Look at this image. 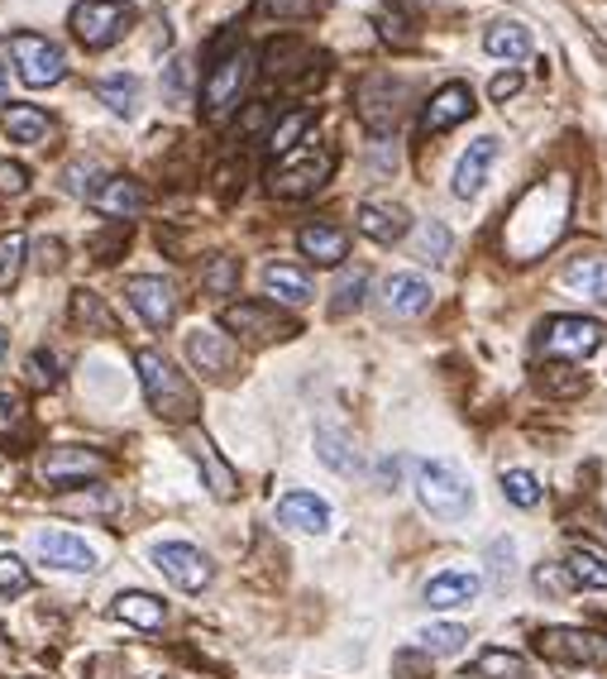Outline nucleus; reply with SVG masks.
Returning a JSON list of instances; mask_svg holds the SVG:
<instances>
[{"label":"nucleus","mask_w":607,"mask_h":679,"mask_svg":"<svg viewBox=\"0 0 607 679\" xmlns=\"http://www.w3.org/2000/svg\"><path fill=\"white\" fill-rule=\"evenodd\" d=\"M297 250L307 254L311 264L335 268V264H345V254H350V234L340 226H301L297 230Z\"/></svg>","instance_id":"393cba45"},{"label":"nucleus","mask_w":607,"mask_h":679,"mask_svg":"<svg viewBox=\"0 0 607 679\" xmlns=\"http://www.w3.org/2000/svg\"><path fill=\"white\" fill-rule=\"evenodd\" d=\"M0 129L15 143H44L53 135V120L30 101H15V106H0Z\"/></svg>","instance_id":"bb28decb"},{"label":"nucleus","mask_w":607,"mask_h":679,"mask_svg":"<svg viewBox=\"0 0 607 679\" xmlns=\"http://www.w3.org/2000/svg\"><path fill=\"white\" fill-rule=\"evenodd\" d=\"M378 479H382V488H398V460H382Z\"/></svg>","instance_id":"6e6d98bb"},{"label":"nucleus","mask_w":607,"mask_h":679,"mask_svg":"<svg viewBox=\"0 0 607 679\" xmlns=\"http://www.w3.org/2000/svg\"><path fill=\"white\" fill-rule=\"evenodd\" d=\"M316 460L330 464L335 474H345V479L364 474V454L350 446V436H340V430H330V426L316 430Z\"/></svg>","instance_id":"c756f323"},{"label":"nucleus","mask_w":607,"mask_h":679,"mask_svg":"<svg viewBox=\"0 0 607 679\" xmlns=\"http://www.w3.org/2000/svg\"><path fill=\"white\" fill-rule=\"evenodd\" d=\"M129 20H135V10H129L125 0H77L72 15H68L77 44L91 48V54H96V48H111L115 38L129 30Z\"/></svg>","instance_id":"0eeeda50"},{"label":"nucleus","mask_w":607,"mask_h":679,"mask_svg":"<svg viewBox=\"0 0 607 679\" xmlns=\"http://www.w3.org/2000/svg\"><path fill=\"white\" fill-rule=\"evenodd\" d=\"M0 192H5V197H24V192H30V173H24V163L0 159Z\"/></svg>","instance_id":"603ef678"},{"label":"nucleus","mask_w":607,"mask_h":679,"mask_svg":"<svg viewBox=\"0 0 607 679\" xmlns=\"http://www.w3.org/2000/svg\"><path fill=\"white\" fill-rule=\"evenodd\" d=\"M111 612L121 622H129V626H139V632H158L163 626V618H168V608H163V598H153V594H144V589H129V594H115V603H111Z\"/></svg>","instance_id":"cd10ccee"},{"label":"nucleus","mask_w":607,"mask_h":679,"mask_svg":"<svg viewBox=\"0 0 607 679\" xmlns=\"http://www.w3.org/2000/svg\"><path fill=\"white\" fill-rule=\"evenodd\" d=\"M469 679H531L526 660L517 651H503V646H488L479 660L469 665Z\"/></svg>","instance_id":"2f4dec72"},{"label":"nucleus","mask_w":607,"mask_h":679,"mask_svg":"<svg viewBox=\"0 0 607 679\" xmlns=\"http://www.w3.org/2000/svg\"><path fill=\"white\" fill-rule=\"evenodd\" d=\"M503 498L512 507H536L540 503V479L531 474V469H507L503 474Z\"/></svg>","instance_id":"79ce46f5"},{"label":"nucleus","mask_w":607,"mask_h":679,"mask_svg":"<svg viewBox=\"0 0 607 679\" xmlns=\"http://www.w3.org/2000/svg\"><path fill=\"white\" fill-rule=\"evenodd\" d=\"M254 54H249L244 44H230V48H216V58H210V68L202 77V111L210 120H220L230 106H240V96L254 82Z\"/></svg>","instance_id":"7ed1b4c3"},{"label":"nucleus","mask_w":607,"mask_h":679,"mask_svg":"<svg viewBox=\"0 0 607 679\" xmlns=\"http://www.w3.org/2000/svg\"><path fill=\"white\" fill-rule=\"evenodd\" d=\"M382 307H388L392 317L412 321L431 307V283L421 278V273H392V278L382 283Z\"/></svg>","instance_id":"5701e85b"},{"label":"nucleus","mask_w":607,"mask_h":679,"mask_svg":"<svg viewBox=\"0 0 607 679\" xmlns=\"http://www.w3.org/2000/svg\"><path fill=\"white\" fill-rule=\"evenodd\" d=\"M187 359L210 378H226L234 369V340L230 331H192L187 335Z\"/></svg>","instance_id":"412c9836"},{"label":"nucleus","mask_w":607,"mask_h":679,"mask_svg":"<svg viewBox=\"0 0 607 679\" xmlns=\"http://www.w3.org/2000/svg\"><path fill=\"white\" fill-rule=\"evenodd\" d=\"M564 574L574 579V589H607V560L593 551H570L560 560Z\"/></svg>","instance_id":"c9c22d12"},{"label":"nucleus","mask_w":607,"mask_h":679,"mask_svg":"<svg viewBox=\"0 0 607 679\" xmlns=\"http://www.w3.org/2000/svg\"><path fill=\"white\" fill-rule=\"evenodd\" d=\"M34 551L48 560L53 569H72V574H91V569H101V560L96 551L82 541V537H72V531H38L34 537Z\"/></svg>","instance_id":"dca6fc26"},{"label":"nucleus","mask_w":607,"mask_h":679,"mask_svg":"<svg viewBox=\"0 0 607 679\" xmlns=\"http://www.w3.org/2000/svg\"><path fill=\"white\" fill-rule=\"evenodd\" d=\"M135 369H139L144 398H149V407L163 416V422H192L196 416V388L182 378V369H173V359H168L163 349H139Z\"/></svg>","instance_id":"f03ea898"},{"label":"nucleus","mask_w":607,"mask_h":679,"mask_svg":"<svg viewBox=\"0 0 607 679\" xmlns=\"http://www.w3.org/2000/svg\"><path fill=\"white\" fill-rule=\"evenodd\" d=\"M517 87H522V77L517 72H503V77H493V87H488V91H493V101H507Z\"/></svg>","instance_id":"5fc2aeb1"},{"label":"nucleus","mask_w":607,"mask_h":679,"mask_svg":"<svg viewBox=\"0 0 607 679\" xmlns=\"http://www.w3.org/2000/svg\"><path fill=\"white\" fill-rule=\"evenodd\" d=\"M402 96H406L402 82H392L388 72H374L359 82L354 106H359V120L374 129V135H388V129H398V120H402Z\"/></svg>","instance_id":"f8f14e48"},{"label":"nucleus","mask_w":607,"mask_h":679,"mask_svg":"<svg viewBox=\"0 0 607 679\" xmlns=\"http://www.w3.org/2000/svg\"><path fill=\"white\" fill-rule=\"evenodd\" d=\"M111 469V454L91 450V446H53L38 454V483L48 488H77V483H91Z\"/></svg>","instance_id":"1a4fd4ad"},{"label":"nucleus","mask_w":607,"mask_h":679,"mask_svg":"<svg viewBox=\"0 0 607 679\" xmlns=\"http://www.w3.org/2000/svg\"><path fill=\"white\" fill-rule=\"evenodd\" d=\"M512 574H517V541L512 537H497L488 545V584H493L497 594L512 584Z\"/></svg>","instance_id":"ea45409f"},{"label":"nucleus","mask_w":607,"mask_h":679,"mask_svg":"<svg viewBox=\"0 0 607 679\" xmlns=\"http://www.w3.org/2000/svg\"><path fill=\"white\" fill-rule=\"evenodd\" d=\"M101 168L96 163H72L68 168V192H77V197H96L101 192Z\"/></svg>","instance_id":"8fccbe9b"},{"label":"nucleus","mask_w":607,"mask_h":679,"mask_svg":"<svg viewBox=\"0 0 607 679\" xmlns=\"http://www.w3.org/2000/svg\"><path fill=\"white\" fill-rule=\"evenodd\" d=\"M479 574H465V569H450V574H435V579L426 584V598L421 603L426 608H440V612H450V608H469L473 598H479Z\"/></svg>","instance_id":"a878e982"},{"label":"nucleus","mask_w":607,"mask_h":679,"mask_svg":"<svg viewBox=\"0 0 607 679\" xmlns=\"http://www.w3.org/2000/svg\"><path fill=\"white\" fill-rule=\"evenodd\" d=\"M187 450H192V460L202 464V483L210 488V498H216V503H234V498H240V474L220 460V450L210 446L206 436H192Z\"/></svg>","instance_id":"6ab92c4d"},{"label":"nucleus","mask_w":607,"mask_h":679,"mask_svg":"<svg viewBox=\"0 0 607 679\" xmlns=\"http://www.w3.org/2000/svg\"><path fill=\"white\" fill-rule=\"evenodd\" d=\"M536 589H546V594H570L574 579L564 574V565H540V569H536Z\"/></svg>","instance_id":"864d4df0"},{"label":"nucleus","mask_w":607,"mask_h":679,"mask_svg":"<svg viewBox=\"0 0 607 679\" xmlns=\"http://www.w3.org/2000/svg\"><path fill=\"white\" fill-rule=\"evenodd\" d=\"M24 250H30V240H24L20 230L0 234V287H10V283L20 278V268H24Z\"/></svg>","instance_id":"37998d69"},{"label":"nucleus","mask_w":607,"mask_h":679,"mask_svg":"<svg viewBox=\"0 0 607 679\" xmlns=\"http://www.w3.org/2000/svg\"><path fill=\"white\" fill-rule=\"evenodd\" d=\"M483 48H488L493 58L522 62L526 54H531V34H526V24H517V20H497V24H488Z\"/></svg>","instance_id":"7c9ffc66"},{"label":"nucleus","mask_w":607,"mask_h":679,"mask_svg":"<svg viewBox=\"0 0 607 679\" xmlns=\"http://www.w3.org/2000/svg\"><path fill=\"white\" fill-rule=\"evenodd\" d=\"M421 651L426 656H459V651L469 646V626H459V622H431V626H421Z\"/></svg>","instance_id":"72a5a7b5"},{"label":"nucleus","mask_w":607,"mask_h":679,"mask_svg":"<svg viewBox=\"0 0 607 679\" xmlns=\"http://www.w3.org/2000/svg\"><path fill=\"white\" fill-rule=\"evenodd\" d=\"M10 62H0V101H5V91H10V77H5Z\"/></svg>","instance_id":"4d7b16f0"},{"label":"nucleus","mask_w":607,"mask_h":679,"mask_svg":"<svg viewBox=\"0 0 607 679\" xmlns=\"http://www.w3.org/2000/svg\"><path fill=\"white\" fill-rule=\"evenodd\" d=\"M392 670H398V679H431V660H426V651H398Z\"/></svg>","instance_id":"3c124183"},{"label":"nucleus","mask_w":607,"mask_h":679,"mask_svg":"<svg viewBox=\"0 0 607 679\" xmlns=\"http://www.w3.org/2000/svg\"><path fill=\"white\" fill-rule=\"evenodd\" d=\"M96 101H105V111L111 115H135L139 111V77H129V72H121V77H101L96 82Z\"/></svg>","instance_id":"473e14b6"},{"label":"nucleus","mask_w":607,"mask_h":679,"mask_svg":"<svg viewBox=\"0 0 607 679\" xmlns=\"http://www.w3.org/2000/svg\"><path fill=\"white\" fill-rule=\"evenodd\" d=\"M531 646L556 665H607V636L584 626H540Z\"/></svg>","instance_id":"9b49d317"},{"label":"nucleus","mask_w":607,"mask_h":679,"mask_svg":"<svg viewBox=\"0 0 607 679\" xmlns=\"http://www.w3.org/2000/svg\"><path fill=\"white\" fill-rule=\"evenodd\" d=\"M263 287H268V297L283 307H307L311 302V278L293 264H268L263 268Z\"/></svg>","instance_id":"c85d7f7f"},{"label":"nucleus","mask_w":607,"mask_h":679,"mask_svg":"<svg viewBox=\"0 0 607 679\" xmlns=\"http://www.w3.org/2000/svg\"><path fill=\"white\" fill-rule=\"evenodd\" d=\"M378 34H382V44H392V48H412L416 44V15L406 5H388L378 15Z\"/></svg>","instance_id":"58836bf2"},{"label":"nucleus","mask_w":607,"mask_h":679,"mask_svg":"<svg viewBox=\"0 0 607 679\" xmlns=\"http://www.w3.org/2000/svg\"><path fill=\"white\" fill-rule=\"evenodd\" d=\"M91 206H96L101 216H111V220H129V216H139L144 206H149V192H144L135 177H105L101 192L91 197Z\"/></svg>","instance_id":"b1692460"},{"label":"nucleus","mask_w":607,"mask_h":679,"mask_svg":"<svg viewBox=\"0 0 607 679\" xmlns=\"http://www.w3.org/2000/svg\"><path fill=\"white\" fill-rule=\"evenodd\" d=\"M354 226H359V234H368L374 244H398L406 234V226H412V216H406L398 202H364L359 216H354Z\"/></svg>","instance_id":"4be33fe9"},{"label":"nucleus","mask_w":607,"mask_h":679,"mask_svg":"<svg viewBox=\"0 0 607 679\" xmlns=\"http://www.w3.org/2000/svg\"><path fill=\"white\" fill-rule=\"evenodd\" d=\"M30 565H24L20 555H0V594L5 598H15V594H24L30 589Z\"/></svg>","instance_id":"de8ad7c7"},{"label":"nucleus","mask_w":607,"mask_h":679,"mask_svg":"<svg viewBox=\"0 0 607 679\" xmlns=\"http://www.w3.org/2000/svg\"><path fill=\"white\" fill-rule=\"evenodd\" d=\"M202 283H206V292H216V297L240 292V258L234 254H210L202 264Z\"/></svg>","instance_id":"e433bc0d"},{"label":"nucleus","mask_w":607,"mask_h":679,"mask_svg":"<svg viewBox=\"0 0 607 679\" xmlns=\"http://www.w3.org/2000/svg\"><path fill=\"white\" fill-rule=\"evenodd\" d=\"M24 378H30L34 388H58V383H62L58 355H53V349H34V355L24 359Z\"/></svg>","instance_id":"49530a36"},{"label":"nucleus","mask_w":607,"mask_h":679,"mask_svg":"<svg viewBox=\"0 0 607 679\" xmlns=\"http://www.w3.org/2000/svg\"><path fill=\"white\" fill-rule=\"evenodd\" d=\"M330 173H335V153L330 149H316V143L311 149H293L278 168H273L268 192L283 202H301V197H311L316 187H325Z\"/></svg>","instance_id":"423d86ee"},{"label":"nucleus","mask_w":607,"mask_h":679,"mask_svg":"<svg viewBox=\"0 0 607 679\" xmlns=\"http://www.w3.org/2000/svg\"><path fill=\"white\" fill-rule=\"evenodd\" d=\"M473 106H479V101H473L469 82H445L426 101V111H421V135H445V129H455L459 120H469Z\"/></svg>","instance_id":"2eb2a0df"},{"label":"nucleus","mask_w":607,"mask_h":679,"mask_svg":"<svg viewBox=\"0 0 607 679\" xmlns=\"http://www.w3.org/2000/svg\"><path fill=\"white\" fill-rule=\"evenodd\" d=\"M416 258L421 264H445L450 258V250H455V234H450V226H440V220H426V226L416 230Z\"/></svg>","instance_id":"4c0bfd02"},{"label":"nucleus","mask_w":607,"mask_h":679,"mask_svg":"<svg viewBox=\"0 0 607 679\" xmlns=\"http://www.w3.org/2000/svg\"><path fill=\"white\" fill-rule=\"evenodd\" d=\"M220 331H230V340H249V345H268V340H293L297 321L283 317L268 302H234L220 311Z\"/></svg>","instance_id":"9d476101"},{"label":"nucleus","mask_w":607,"mask_h":679,"mask_svg":"<svg viewBox=\"0 0 607 679\" xmlns=\"http://www.w3.org/2000/svg\"><path fill=\"white\" fill-rule=\"evenodd\" d=\"M603 321L593 317H550L536 335V355L546 359H588L603 345Z\"/></svg>","instance_id":"6e6552de"},{"label":"nucleus","mask_w":607,"mask_h":679,"mask_svg":"<svg viewBox=\"0 0 607 679\" xmlns=\"http://www.w3.org/2000/svg\"><path fill=\"white\" fill-rule=\"evenodd\" d=\"M10 62H15L20 82L44 91V87H58L68 77V54H62L53 38L34 34V30H15L10 34Z\"/></svg>","instance_id":"39448f33"},{"label":"nucleus","mask_w":607,"mask_h":679,"mask_svg":"<svg viewBox=\"0 0 607 679\" xmlns=\"http://www.w3.org/2000/svg\"><path fill=\"white\" fill-rule=\"evenodd\" d=\"M125 297L129 307L144 317V325H153V331H163V325L177 321V292L168 278H153V273H135V278L125 283Z\"/></svg>","instance_id":"4468645a"},{"label":"nucleus","mask_w":607,"mask_h":679,"mask_svg":"<svg viewBox=\"0 0 607 679\" xmlns=\"http://www.w3.org/2000/svg\"><path fill=\"white\" fill-rule=\"evenodd\" d=\"M72 317H77V321H91L96 331H111V317H105V307H101L96 292H77V297H72Z\"/></svg>","instance_id":"09e8293b"},{"label":"nucleus","mask_w":607,"mask_h":679,"mask_svg":"<svg viewBox=\"0 0 607 679\" xmlns=\"http://www.w3.org/2000/svg\"><path fill=\"white\" fill-rule=\"evenodd\" d=\"M497 163V139L493 135H483V139H473L465 153H459V163H455V197L459 202H473L483 192V182H488V168Z\"/></svg>","instance_id":"a211bd4d"},{"label":"nucleus","mask_w":607,"mask_h":679,"mask_svg":"<svg viewBox=\"0 0 607 679\" xmlns=\"http://www.w3.org/2000/svg\"><path fill=\"white\" fill-rule=\"evenodd\" d=\"M325 0H259V15L268 20H316Z\"/></svg>","instance_id":"c03bdc74"},{"label":"nucleus","mask_w":607,"mask_h":679,"mask_svg":"<svg viewBox=\"0 0 607 679\" xmlns=\"http://www.w3.org/2000/svg\"><path fill=\"white\" fill-rule=\"evenodd\" d=\"M560 287L574 297H584V302H598L607 307V254H579L564 264L560 273Z\"/></svg>","instance_id":"aec40b11"},{"label":"nucleus","mask_w":607,"mask_h":679,"mask_svg":"<svg viewBox=\"0 0 607 679\" xmlns=\"http://www.w3.org/2000/svg\"><path fill=\"white\" fill-rule=\"evenodd\" d=\"M293 58H311V48L297 44V38H278V44L263 48V72H268V77H293L297 72Z\"/></svg>","instance_id":"a19ab883"},{"label":"nucleus","mask_w":607,"mask_h":679,"mask_svg":"<svg viewBox=\"0 0 607 679\" xmlns=\"http://www.w3.org/2000/svg\"><path fill=\"white\" fill-rule=\"evenodd\" d=\"M311 120H316V115H311L307 106H301V111H287L283 120L268 129V153H273V159H287V153H293L297 143H301V135L311 129Z\"/></svg>","instance_id":"f704fd0d"},{"label":"nucleus","mask_w":607,"mask_h":679,"mask_svg":"<svg viewBox=\"0 0 607 679\" xmlns=\"http://www.w3.org/2000/svg\"><path fill=\"white\" fill-rule=\"evenodd\" d=\"M564 220H570V177H546L517 202V211L507 216L503 244L512 258H540L550 244L560 240Z\"/></svg>","instance_id":"f257e3e1"},{"label":"nucleus","mask_w":607,"mask_h":679,"mask_svg":"<svg viewBox=\"0 0 607 679\" xmlns=\"http://www.w3.org/2000/svg\"><path fill=\"white\" fill-rule=\"evenodd\" d=\"M153 565L163 579H173L177 589L187 594H202L210 579H216V569H210V560L196 551L192 541H158L153 545Z\"/></svg>","instance_id":"ddd939ff"},{"label":"nucleus","mask_w":607,"mask_h":679,"mask_svg":"<svg viewBox=\"0 0 607 679\" xmlns=\"http://www.w3.org/2000/svg\"><path fill=\"white\" fill-rule=\"evenodd\" d=\"M5 349H10V340H5V331H0V359H5Z\"/></svg>","instance_id":"13d9d810"},{"label":"nucleus","mask_w":607,"mask_h":679,"mask_svg":"<svg viewBox=\"0 0 607 679\" xmlns=\"http://www.w3.org/2000/svg\"><path fill=\"white\" fill-rule=\"evenodd\" d=\"M416 498L431 517H440V521H465L473 513L469 479L445 460H421L416 464Z\"/></svg>","instance_id":"20e7f679"},{"label":"nucleus","mask_w":607,"mask_h":679,"mask_svg":"<svg viewBox=\"0 0 607 679\" xmlns=\"http://www.w3.org/2000/svg\"><path fill=\"white\" fill-rule=\"evenodd\" d=\"M273 517H278L283 527H293V531H307V537H325L330 531V503L316 498V493H307V488L283 493L278 507H273Z\"/></svg>","instance_id":"f3484780"},{"label":"nucleus","mask_w":607,"mask_h":679,"mask_svg":"<svg viewBox=\"0 0 607 679\" xmlns=\"http://www.w3.org/2000/svg\"><path fill=\"white\" fill-rule=\"evenodd\" d=\"M364 287H368V273H364V268L345 273V278H340V287H335V302H330V311H335V317H350L354 307H364Z\"/></svg>","instance_id":"a18cd8bd"}]
</instances>
